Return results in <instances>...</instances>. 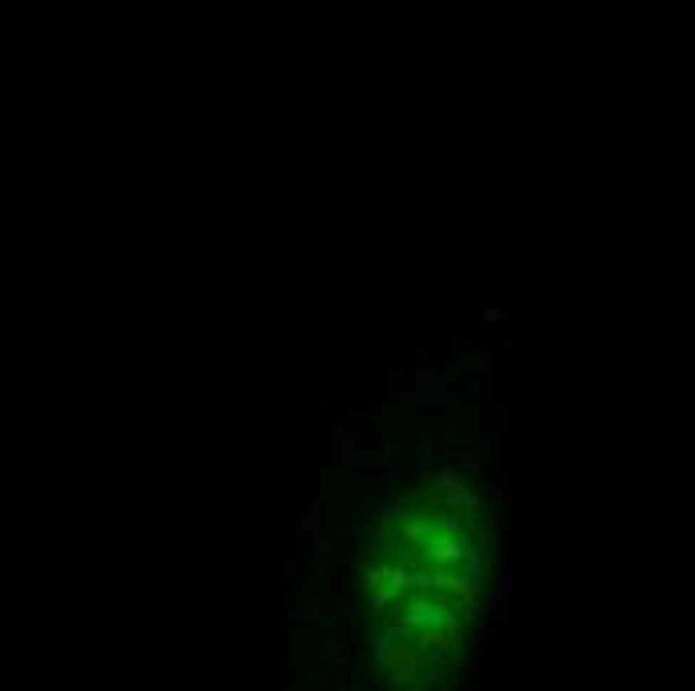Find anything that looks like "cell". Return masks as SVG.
I'll use <instances>...</instances> for the list:
<instances>
[{
  "label": "cell",
  "instance_id": "7",
  "mask_svg": "<svg viewBox=\"0 0 695 691\" xmlns=\"http://www.w3.org/2000/svg\"><path fill=\"white\" fill-rule=\"evenodd\" d=\"M356 660V648H352V635H340L336 631V651H332V663H336V671H344L348 663Z\"/></svg>",
  "mask_w": 695,
  "mask_h": 691
},
{
  "label": "cell",
  "instance_id": "6",
  "mask_svg": "<svg viewBox=\"0 0 695 691\" xmlns=\"http://www.w3.org/2000/svg\"><path fill=\"white\" fill-rule=\"evenodd\" d=\"M455 372H492L488 348H472L468 356H460V360H455Z\"/></svg>",
  "mask_w": 695,
  "mask_h": 691
},
{
  "label": "cell",
  "instance_id": "3",
  "mask_svg": "<svg viewBox=\"0 0 695 691\" xmlns=\"http://www.w3.org/2000/svg\"><path fill=\"white\" fill-rule=\"evenodd\" d=\"M463 528L472 531V544L480 551H488V548H495V539H504V528L495 524V519H484L480 516V508H463Z\"/></svg>",
  "mask_w": 695,
  "mask_h": 691
},
{
  "label": "cell",
  "instance_id": "12",
  "mask_svg": "<svg viewBox=\"0 0 695 691\" xmlns=\"http://www.w3.org/2000/svg\"><path fill=\"white\" fill-rule=\"evenodd\" d=\"M488 468H492V476H495V484H500V488H504V484H512V472H508L504 464H488Z\"/></svg>",
  "mask_w": 695,
  "mask_h": 691
},
{
  "label": "cell",
  "instance_id": "1",
  "mask_svg": "<svg viewBox=\"0 0 695 691\" xmlns=\"http://www.w3.org/2000/svg\"><path fill=\"white\" fill-rule=\"evenodd\" d=\"M328 436H332V452H328V459H332L336 468H380V464H383V452H376V447L364 444L360 420H356V416L332 420Z\"/></svg>",
  "mask_w": 695,
  "mask_h": 691
},
{
  "label": "cell",
  "instance_id": "5",
  "mask_svg": "<svg viewBox=\"0 0 695 691\" xmlns=\"http://www.w3.org/2000/svg\"><path fill=\"white\" fill-rule=\"evenodd\" d=\"M412 511H416V499H408V496H388L383 499V516L396 519V524H408Z\"/></svg>",
  "mask_w": 695,
  "mask_h": 691
},
{
  "label": "cell",
  "instance_id": "2",
  "mask_svg": "<svg viewBox=\"0 0 695 691\" xmlns=\"http://www.w3.org/2000/svg\"><path fill=\"white\" fill-rule=\"evenodd\" d=\"M448 611H443V603L440 600H432V596H416V600H408L403 603V611H400V623L403 628H416V631H423V628H432V623H440Z\"/></svg>",
  "mask_w": 695,
  "mask_h": 691
},
{
  "label": "cell",
  "instance_id": "9",
  "mask_svg": "<svg viewBox=\"0 0 695 691\" xmlns=\"http://www.w3.org/2000/svg\"><path fill=\"white\" fill-rule=\"evenodd\" d=\"M515 591V576H512V551H504V576H500V600H512Z\"/></svg>",
  "mask_w": 695,
  "mask_h": 691
},
{
  "label": "cell",
  "instance_id": "8",
  "mask_svg": "<svg viewBox=\"0 0 695 691\" xmlns=\"http://www.w3.org/2000/svg\"><path fill=\"white\" fill-rule=\"evenodd\" d=\"M352 588H356L352 571H348V568H340V571L332 576V591H336V600H348V596H352Z\"/></svg>",
  "mask_w": 695,
  "mask_h": 691
},
{
  "label": "cell",
  "instance_id": "13",
  "mask_svg": "<svg viewBox=\"0 0 695 691\" xmlns=\"http://www.w3.org/2000/svg\"><path fill=\"white\" fill-rule=\"evenodd\" d=\"M460 459H463V468H468V472H475V468H480V464H484L488 456H480V452H463Z\"/></svg>",
  "mask_w": 695,
  "mask_h": 691
},
{
  "label": "cell",
  "instance_id": "10",
  "mask_svg": "<svg viewBox=\"0 0 695 691\" xmlns=\"http://www.w3.org/2000/svg\"><path fill=\"white\" fill-rule=\"evenodd\" d=\"M388 576H392V568H364V580H368V588H383L388 583Z\"/></svg>",
  "mask_w": 695,
  "mask_h": 691
},
{
  "label": "cell",
  "instance_id": "11",
  "mask_svg": "<svg viewBox=\"0 0 695 691\" xmlns=\"http://www.w3.org/2000/svg\"><path fill=\"white\" fill-rule=\"evenodd\" d=\"M480 320H484L488 328H495V324H504V312H500V308H484V312H480Z\"/></svg>",
  "mask_w": 695,
  "mask_h": 691
},
{
  "label": "cell",
  "instance_id": "4",
  "mask_svg": "<svg viewBox=\"0 0 695 691\" xmlns=\"http://www.w3.org/2000/svg\"><path fill=\"white\" fill-rule=\"evenodd\" d=\"M324 499H312L308 508L300 511V519H296V531H304V536H312V531H320L324 524H328V516H324Z\"/></svg>",
  "mask_w": 695,
  "mask_h": 691
}]
</instances>
